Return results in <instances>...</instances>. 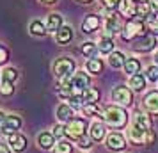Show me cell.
I'll return each mask as SVG.
<instances>
[{
  "label": "cell",
  "mask_w": 158,
  "mask_h": 153,
  "mask_svg": "<svg viewBox=\"0 0 158 153\" xmlns=\"http://www.w3.org/2000/svg\"><path fill=\"white\" fill-rule=\"evenodd\" d=\"M20 126H22V119L18 116H6L4 119V123L0 125V128L4 134H16V130H20Z\"/></svg>",
  "instance_id": "7"
},
{
  "label": "cell",
  "mask_w": 158,
  "mask_h": 153,
  "mask_svg": "<svg viewBox=\"0 0 158 153\" xmlns=\"http://www.w3.org/2000/svg\"><path fill=\"white\" fill-rule=\"evenodd\" d=\"M144 107L153 112V114H158V93L156 91H151L149 95L144 98Z\"/></svg>",
  "instance_id": "14"
},
{
  "label": "cell",
  "mask_w": 158,
  "mask_h": 153,
  "mask_svg": "<svg viewBox=\"0 0 158 153\" xmlns=\"http://www.w3.org/2000/svg\"><path fill=\"white\" fill-rule=\"evenodd\" d=\"M62 27V16L60 15H50L48 16V22H46V30L55 32Z\"/></svg>",
  "instance_id": "20"
},
{
  "label": "cell",
  "mask_w": 158,
  "mask_h": 153,
  "mask_svg": "<svg viewBox=\"0 0 158 153\" xmlns=\"http://www.w3.org/2000/svg\"><path fill=\"white\" fill-rule=\"evenodd\" d=\"M156 18H158V13H156Z\"/></svg>",
  "instance_id": "48"
},
{
  "label": "cell",
  "mask_w": 158,
  "mask_h": 153,
  "mask_svg": "<svg viewBox=\"0 0 158 153\" xmlns=\"http://www.w3.org/2000/svg\"><path fill=\"white\" fill-rule=\"evenodd\" d=\"M105 29L107 32L110 34H114V32H119L121 30V25H119V20H117V16H107V23H105Z\"/></svg>",
  "instance_id": "24"
},
{
  "label": "cell",
  "mask_w": 158,
  "mask_h": 153,
  "mask_svg": "<svg viewBox=\"0 0 158 153\" xmlns=\"http://www.w3.org/2000/svg\"><path fill=\"white\" fill-rule=\"evenodd\" d=\"M91 137H93V141H101L105 137V125L98 123V121L91 125Z\"/></svg>",
  "instance_id": "21"
},
{
  "label": "cell",
  "mask_w": 158,
  "mask_h": 153,
  "mask_svg": "<svg viewBox=\"0 0 158 153\" xmlns=\"http://www.w3.org/2000/svg\"><path fill=\"white\" fill-rule=\"evenodd\" d=\"M156 46V37L149 34V32H146L142 37H139L133 41V50L135 52H149L153 50Z\"/></svg>",
  "instance_id": "5"
},
{
  "label": "cell",
  "mask_w": 158,
  "mask_h": 153,
  "mask_svg": "<svg viewBox=\"0 0 158 153\" xmlns=\"http://www.w3.org/2000/svg\"><path fill=\"white\" fill-rule=\"evenodd\" d=\"M103 119H105L110 126L121 128V126L126 125L128 116H126V112H124L121 107H108V109L105 110V114H103Z\"/></svg>",
  "instance_id": "3"
},
{
  "label": "cell",
  "mask_w": 158,
  "mask_h": 153,
  "mask_svg": "<svg viewBox=\"0 0 158 153\" xmlns=\"http://www.w3.org/2000/svg\"><path fill=\"white\" fill-rule=\"evenodd\" d=\"M44 32H46V25H43L39 20H34V22L30 23V34H34V36H44Z\"/></svg>",
  "instance_id": "29"
},
{
  "label": "cell",
  "mask_w": 158,
  "mask_h": 153,
  "mask_svg": "<svg viewBox=\"0 0 158 153\" xmlns=\"http://www.w3.org/2000/svg\"><path fill=\"white\" fill-rule=\"evenodd\" d=\"M124 62H126V59L121 52H112L108 55V64L112 68H124Z\"/></svg>",
  "instance_id": "19"
},
{
  "label": "cell",
  "mask_w": 158,
  "mask_h": 153,
  "mask_svg": "<svg viewBox=\"0 0 158 153\" xmlns=\"http://www.w3.org/2000/svg\"><path fill=\"white\" fill-rule=\"evenodd\" d=\"M53 137H64L66 135V126H60V125H57L55 128H53Z\"/></svg>",
  "instance_id": "37"
},
{
  "label": "cell",
  "mask_w": 158,
  "mask_h": 153,
  "mask_svg": "<svg viewBox=\"0 0 158 153\" xmlns=\"http://www.w3.org/2000/svg\"><path fill=\"white\" fill-rule=\"evenodd\" d=\"M151 9H153L155 13H158V0H153V2H151Z\"/></svg>",
  "instance_id": "42"
},
{
  "label": "cell",
  "mask_w": 158,
  "mask_h": 153,
  "mask_svg": "<svg viewBox=\"0 0 158 153\" xmlns=\"http://www.w3.org/2000/svg\"><path fill=\"white\" fill-rule=\"evenodd\" d=\"M16 79H18V71H16L15 68H6V70L2 71V82H9V84H13Z\"/></svg>",
  "instance_id": "30"
},
{
  "label": "cell",
  "mask_w": 158,
  "mask_h": 153,
  "mask_svg": "<svg viewBox=\"0 0 158 153\" xmlns=\"http://www.w3.org/2000/svg\"><path fill=\"white\" fill-rule=\"evenodd\" d=\"M84 132H85V121L78 119V117H73L71 121H68L66 125V135H69L71 139H80L84 137Z\"/></svg>",
  "instance_id": "4"
},
{
  "label": "cell",
  "mask_w": 158,
  "mask_h": 153,
  "mask_svg": "<svg viewBox=\"0 0 158 153\" xmlns=\"http://www.w3.org/2000/svg\"><path fill=\"white\" fill-rule=\"evenodd\" d=\"M98 50L103 52V53H112V50H114L112 37H101V41L98 43Z\"/></svg>",
  "instance_id": "26"
},
{
  "label": "cell",
  "mask_w": 158,
  "mask_h": 153,
  "mask_svg": "<svg viewBox=\"0 0 158 153\" xmlns=\"http://www.w3.org/2000/svg\"><path fill=\"white\" fill-rule=\"evenodd\" d=\"M119 11H121L123 16H126V18H133L137 15V2L135 0H123L121 6H119Z\"/></svg>",
  "instance_id": "12"
},
{
  "label": "cell",
  "mask_w": 158,
  "mask_h": 153,
  "mask_svg": "<svg viewBox=\"0 0 158 153\" xmlns=\"http://www.w3.org/2000/svg\"><path fill=\"white\" fill-rule=\"evenodd\" d=\"M13 84H9V82H2V86H0V93L4 96H9V95H13Z\"/></svg>",
  "instance_id": "35"
},
{
  "label": "cell",
  "mask_w": 158,
  "mask_h": 153,
  "mask_svg": "<svg viewBox=\"0 0 158 153\" xmlns=\"http://www.w3.org/2000/svg\"><path fill=\"white\" fill-rule=\"evenodd\" d=\"M71 37H73V29L69 25H62V27L57 30V43H60V45L69 43Z\"/></svg>",
  "instance_id": "15"
},
{
  "label": "cell",
  "mask_w": 158,
  "mask_h": 153,
  "mask_svg": "<svg viewBox=\"0 0 158 153\" xmlns=\"http://www.w3.org/2000/svg\"><path fill=\"white\" fill-rule=\"evenodd\" d=\"M85 68H87V71L93 73V75H98V73L103 71V64H101L100 59H89L87 64H85Z\"/></svg>",
  "instance_id": "25"
},
{
  "label": "cell",
  "mask_w": 158,
  "mask_h": 153,
  "mask_svg": "<svg viewBox=\"0 0 158 153\" xmlns=\"http://www.w3.org/2000/svg\"><path fill=\"white\" fill-rule=\"evenodd\" d=\"M7 59H9V52H7V48L0 45V64H4V62H6Z\"/></svg>",
  "instance_id": "38"
},
{
  "label": "cell",
  "mask_w": 158,
  "mask_h": 153,
  "mask_svg": "<svg viewBox=\"0 0 158 153\" xmlns=\"http://www.w3.org/2000/svg\"><path fill=\"white\" fill-rule=\"evenodd\" d=\"M75 71V61L69 57H60L55 61V64H53V73H55V77H57L60 82H66L69 80L71 77V73Z\"/></svg>",
  "instance_id": "2"
},
{
  "label": "cell",
  "mask_w": 158,
  "mask_h": 153,
  "mask_svg": "<svg viewBox=\"0 0 158 153\" xmlns=\"http://www.w3.org/2000/svg\"><path fill=\"white\" fill-rule=\"evenodd\" d=\"M149 11H151V6L148 4V2H140V4H137V15H139V18H148Z\"/></svg>",
  "instance_id": "32"
},
{
  "label": "cell",
  "mask_w": 158,
  "mask_h": 153,
  "mask_svg": "<svg viewBox=\"0 0 158 153\" xmlns=\"http://www.w3.org/2000/svg\"><path fill=\"white\" fill-rule=\"evenodd\" d=\"M98 25H100V18L96 15H89L85 20H84V23H82V30L89 34V32H93V30L98 29Z\"/></svg>",
  "instance_id": "16"
},
{
  "label": "cell",
  "mask_w": 158,
  "mask_h": 153,
  "mask_svg": "<svg viewBox=\"0 0 158 153\" xmlns=\"http://www.w3.org/2000/svg\"><path fill=\"white\" fill-rule=\"evenodd\" d=\"M146 79L151 82H156L158 80V66H149L146 70Z\"/></svg>",
  "instance_id": "34"
},
{
  "label": "cell",
  "mask_w": 158,
  "mask_h": 153,
  "mask_svg": "<svg viewBox=\"0 0 158 153\" xmlns=\"http://www.w3.org/2000/svg\"><path fill=\"white\" fill-rule=\"evenodd\" d=\"M37 142L41 148L44 150H50L52 144H53V134H48V132H43V134H39L37 135Z\"/></svg>",
  "instance_id": "22"
},
{
  "label": "cell",
  "mask_w": 158,
  "mask_h": 153,
  "mask_svg": "<svg viewBox=\"0 0 158 153\" xmlns=\"http://www.w3.org/2000/svg\"><path fill=\"white\" fill-rule=\"evenodd\" d=\"M137 4H140V2H148V0H135Z\"/></svg>",
  "instance_id": "47"
},
{
  "label": "cell",
  "mask_w": 158,
  "mask_h": 153,
  "mask_svg": "<svg viewBox=\"0 0 158 153\" xmlns=\"http://www.w3.org/2000/svg\"><path fill=\"white\" fill-rule=\"evenodd\" d=\"M4 119H6V114H4V112H2V110H0V125L4 123Z\"/></svg>",
  "instance_id": "43"
},
{
  "label": "cell",
  "mask_w": 158,
  "mask_h": 153,
  "mask_svg": "<svg viewBox=\"0 0 158 153\" xmlns=\"http://www.w3.org/2000/svg\"><path fill=\"white\" fill-rule=\"evenodd\" d=\"M57 95L60 96V98H66V100H69V98L73 96V87L69 86V84H62V86L57 89Z\"/></svg>",
  "instance_id": "31"
},
{
  "label": "cell",
  "mask_w": 158,
  "mask_h": 153,
  "mask_svg": "<svg viewBox=\"0 0 158 153\" xmlns=\"http://www.w3.org/2000/svg\"><path fill=\"white\" fill-rule=\"evenodd\" d=\"M82 110H84V114H87V116H98V117H103V110H101V107L98 105V103H91V105H84L82 107Z\"/></svg>",
  "instance_id": "23"
},
{
  "label": "cell",
  "mask_w": 158,
  "mask_h": 153,
  "mask_svg": "<svg viewBox=\"0 0 158 153\" xmlns=\"http://www.w3.org/2000/svg\"><path fill=\"white\" fill-rule=\"evenodd\" d=\"M78 146L82 148V150H89V148H91V141H89V139H85V137H82L78 141Z\"/></svg>",
  "instance_id": "40"
},
{
  "label": "cell",
  "mask_w": 158,
  "mask_h": 153,
  "mask_svg": "<svg viewBox=\"0 0 158 153\" xmlns=\"http://www.w3.org/2000/svg\"><path fill=\"white\" fill-rule=\"evenodd\" d=\"M148 27H149L151 30L158 32V18H149V20H148Z\"/></svg>",
  "instance_id": "39"
},
{
  "label": "cell",
  "mask_w": 158,
  "mask_h": 153,
  "mask_svg": "<svg viewBox=\"0 0 158 153\" xmlns=\"http://www.w3.org/2000/svg\"><path fill=\"white\" fill-rule=\"evenodd\" d=\"M7 144L11 146L15 151H23V150L27 148V139H25V135H22V134H11Z\"/></svg>",
  "instance_id": "10"
},
{
  "label": "cell",
  "mask_w": 158,
  "mask_h": 153,
  "mask_svg": "<svg viewBox=\"0 0 158 153\" xmlns=\"http://www.w3.org/2000/svg\"><path fill=\"white\" fill-rule=\"evenodd\" d=\"M146 34V25L140 18H131L128 23H126V27L123 29L121 32V37L124 41H135L139 37H142Z\"/></svg>",
  "instance_id": "1"
},
{
  "label": "cell",
  "mask_w": 158,
  "mask_h": 153,
  "mask_svg": "<svg viewBox=\"0 0 158 153\" xmlns=\"http://www.w3.org/2000/svg\"><path fill=\"white\" fill-rule=\"evenodd\" d=\"M155 62H156V66H158V52H156V55H155Z\"/></svg>",
  "instance_id": "45"
},
{
  "label": "cell",
  "mask_w": 158,
  "mask_h": 153,
  "mask_svg": "<svg viewBox=\"0 0 158 153\" xmlns=\"http://www.w3.org/2000/svg\"><path fill=\"white\" fill-rule=\"evenodd\" d=\"M112 98H114V102H117L119 105H126V107H128L130 103H131L133 95H131V91H130L128 87L117 86V87L114 89V93H112Z\"/></svg>",
  "instance_id": "6"
},
{
  "label": "cell",
  "mask_w": 158,
  "mask_h": 153,
  "mask_svg": "<svg viewBox=\"0 0 158 153\" xmlns=\"http://www.w3.org/2000/svg\"><path fill=\"white\" fill-rule=\"evenodd\" d=\"M0 153H11L7 144H4V142H0Z\"/></svg>",
  "instance_id": "41"
},
{
  "label": "cell",
  "mask_w": 158,
  "mask_h": 153,
  "mask_svg": "<svg viewBox=\"0 0 158 153\" xmlns=\"http://www.w3.org/2000/svg\"><path fill=\"white\" fill-rule=\"evenodd\" d=\"M130 87L133 89V91H137V93L144 91V87H146V79H144L140 73L131 75V79H130Z\"/></svg>",
  "instance_id": "17"
},
{
  "label": "cell",
  "mask_w": 158,
  "mask_h": 153,
  "mask_svg": "<svg viewBox=\"0 0 158 153\" xmlns=\"http://www.w3.org/2000/svg\"><path fill=\"white\" fill-rule=\"evenodd\" d=\"M121 2L123 0H103V4H105V7H108V9H117L119 6H121Z\"/></svg>",
  "instance_id": "36"
},
{
  "label": "cell",
  "mask_w": 158,
  "mask_h": 153,
  "mask_svg": "<svg viewBox=\"0 0 158 153\" xmlns=\"http://www.w3.org/2000/svg\"><path fill=\"white\" fill-rule=\"evenodd\" d=\"M80 98H82L84 105L98 103V100H100V93H98V89H94V87H87V89H84V91H80Z\"/></svg>",
  "instance_id": "11"
},
{
  "label": "cell",
  "mask_w": 158,
  "mask_h": 153,
  "mask_svg": "<svg viewBox=\"0 0 158 153\" xmlns=\"http://www.w3.org/2000/svg\"><path fill=\"white\" fill-rule=\"evenodd\" d=\"M53 153H71V144L68 141H60L59 144H55Z\"/></svg>",
  "instance_id": "33"
},
{
  "label": "cell",
  "mask_w": 158,
  "mask_h": 153,
  "mask_svg": "<svg viewBox=\"0 0 158 153\" xmlns=\"http://www.w3.org/2000/svg\"><path fill=\"white\" fill-rule=\"evenodd\" d=\"M41 2H44V4H53V2H57V0H41Z\"/></svg>",
  "instance_id": "44"
},
{
  "label": "cell",
  "mask_w": 158,
  "mask_h": 153,
  "mask_svg": "<svg viewBox=\"0 0 158 153\" xmlns=\"http://www.w3.org/2000/svg\"><path fill=\"white\" fill-rule=\"evenodd\" d=\"M89 77H87L84 71H78V73H73L71 79H69V86L73 89H78V91H84V89L89 87Z\"/></svg>",
  "instance_id": "8"
},
{
  "label": "cell",
  "mask_w": 158,
  "mask_h": 153,
  "mask_svg": "<svg viewBox=\"0 0 158 153\" xmlns=\"http://www.w3.org/2000/svg\"><path fill=\"white\" fill-rule=\"evenodd\" d=\"M124 71L130 73V75L139 73V71H140V62H139L137 59H128V61L124 62Z\"/></svg>",
  "instance_id": "27"
},
{
  "label": "cell",
  "mask_w": 158,
  "mask_h": 153,
  "mask_svg": "<svg viewBox=\"0 0 158 153\" xmlns=\"http://www.w3.org/2000/svg\"><path fill=\"white\" fill-rule=\"evenodd\" d=\"M57 117L60 121H71L73 119V109L68 103H62L57 107Z\"/></svg>",
  "instance_id": "18"
},
{
  "label": "cell",
  "mask_w": 158,
  "mask_h": 153,
  "mask_svg": "<svg viewBox=\"0 0 158 153\" xmlns=\"http://www.w3.org/2000/svg\"><path fill=\"white\" fill-rule=\"evenodd\" d=\"M133 126H137V128H140V130H144V132H151L153 121H151L149 116H146L142 112H137L135 114V125H133Z\"/></svg>",
  "instance_id": "13"
},
{
  "label": "cell",
  "mask_w": 158,
  "mask_h": 153,
  "mask_svg": "<svg viewBox=\"0 0 158 153\" xmlns=\"http://www.w3.org/2000/svg\"><path fill=\"white\" fill-rule=\"evenodd\" d=\"M107 146L110 150H114V151H121V150L126 148V141L119 134H110L107 137Z\"/></svg>",
  "instance_id": "9"
},
{
  "label": "cell",
  "mask_w": 158,
  "mask_h": 153,
  "mask_svg": "<svg viewBox=\"0 0 158 153\" xmlns=\"http://www.w3.org/2000/svg\"><path fill=\"white\" fill-rule=\"evenodd\" d=\"M80 2H84V4H89V2H93V0H80Z\"/></svg>",
  "instance_id": "46"
},
{
  "label": "cell",
  "mask_w": 158,
  "mask_h": 153,
  "mask_svg": "<svg viewBox=\"0 0 158 153\" xmlns=\"http://www.w3.org/2000/svg\"><path fill=\"white\" fill-rule=\"evenodd\" d=\"M80 50H82V53H84V55L94 59L96 52H98V45H94V43H91V41H87V43L82 45V48H80Z\"/></svg>",
  "instance_id": "28"
}]
</instances>
